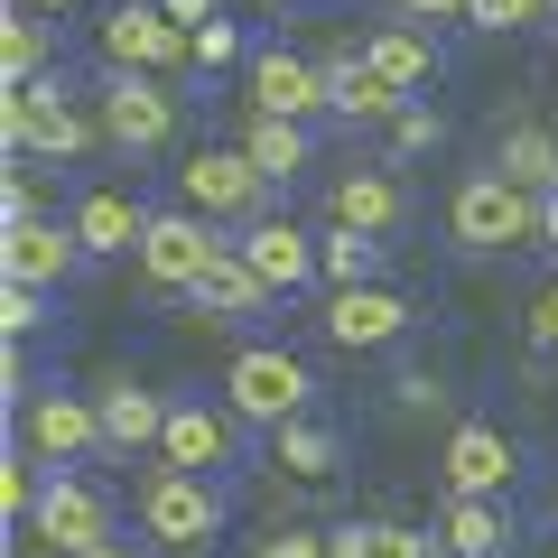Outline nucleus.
Wrapping results in <instances>:
<instances>
[{
  "label": "nucleus",
  "instance_id": "f03ea898",
  "mask_svg": "<svg viewBox=\"0 0 558 558\" xmlns=\"http://www.w3.org/2000/svg\"><path fill=\"white\" fill-rule=\"evenodd\" d=\"M223 410L242 418V428H289V418H317V373H307V354H289V344H242L233 363H223Z\"/></svg>",
  "mask_w": 558,
  "mask_h": 558
},
{
  "label": "nucleus",
  "instance_id": "f8f14e48",
  "mask_svg": "<svg viewBox=\"0 0 558 558\" xmlns=\"http://www.w3.org/2000/svg\"><path fill=\"white\" fill-rule=\"evenodd\" d=\"M75 270H84V242H75V223H65V215L0 223V279H10V289H47V299H57Z\"/></svg>",
  "mask_w": 558,
  "mask_h": 558
},
{
  "label": "nucleus",
  "instance_id": "ddd939ff",
  "mask_svg": "<svg viewBox=\"0 0 558 558\" xmlns=\"http://www.w3.org/2000/svg\"><path fill=\"white\" fill-rule=\"evenodd\" d=\"M242 75H252V112L260 121H307V131H317V112H326V65L317 57H299V47H252Z\"/></svg>",
  "mask_w": 558,
  "mask_h": 558
},
{
  "label": "nucleus",
  "instance_id": "c85d7f7f",
  "mask_svg": "<svg viewBox=\"0 0 558 558\" xmlns=\"http://www.w3.org/2000/svg\"><path fill=\"white\" fill-rule=\"evenodd\" d=\"M539 20H549V0H465V28H484V38H521Z\"/></svg>",
  "mask_w": 558,
  "mask_h": 558
},
{
  "label": "nucleus",
  "instance_id": "4be33fe9",
  "mask_svg": "<svg viewBox=\"0 0 558 558\" xmlns=\"http://www.w3.org/2000/svg\"><path fill=\"white\" fill-rule=\"evenodd\" d=\"M186 307H196L205 336H223V326H242V317H270V279H260L242 252H223V260H215V279H205Z\"/></svg>",
  "mask_w": 558,
  "mask_h": 558
},
{
  "label": "nucleus",
  "instance_id": "4c0bfd02",
  "mask_svg": "<svg viewBox=\"0 0 558 558\" xmlns=\"http://www.w3.org/2000/svg\"><path fill=\"white\" fill-rule=\"evenodd\" d=\"M159 10H168V20H178V28H186V38H196V28H205V20H223V0H159Z\"/></svg>",
  "mask_w": 558,
  "mask_h": 558
},
{
  "label": "nucleus",
  "instance_id": "e433bc0d",
  "mask_svg": "<svg viewBox=\"0 0 558 558\" xmlns=\"http://www.w3.org/2000/svg\"><path fill=\"white\" fill-rule=\"evenodd\" d=\"M531 344H539V354H558V279L531 299Z\"/></svg>",
  "mask_w": 558,
  "mask_h": 558
},
{
  "label": "nucleus",
  "instance_id": "2f4dec72",
  "mask_svg": "<svg viewBox=\"0 0 558 558\" xmlns=\"http://www.w3.org/2000/svg\"><path fill=\"white\" fill-rule=\"evenodd\" d=\"M47 307H57L47 289H0V336H10V344H28V336L47 326Z\"/></svg>",
  "mask_w": 558,
  "mask_h": 558
},
{
  "label": "nucleus",
  "instance_id": "a211bd4d",
  "mask_svg": "<svg viewBox=\"0 0 558 558\" xmlns=\"http://www.w3.org/2000/svg\"><path fill=\"white\" fill-rule=\"evenodd\" d=\"M326 215H336L344 233H373V242H391L400 223H410V186H400V168H391V159H373V168H354V178H336Z\"/></svg>",
  "mask_w": 558,
  "mask_h": 558
},
{
  "label": "nucleus",
  "instance_id": "6ab92c4d",
  "mask_svg": "<svg viewBox=\"0 0 558 558\" xmlns=\"http://www.w3.org/2000/svg\"><path fill=\"white\" fill-rule=\"evenodd\" d=\"M233 252L270 279V299H299L307 279H317V233H307V223H289V215H260L252 233H233Z\"/></svg>",
  "mask_w": 558,
  "mask_h": 558
},
{
  "label": "nucleus",
  "instance_id": "423d86ee",
  "mask_svg": "<svg viewBox=\"0 0 558 558\" xmlns=\"http://www.w3.org/2000/svg\"><path fill=\"white\" fill-rule=\"evenodd\" d=\"M223 252H233V242H223V223L186 215V205H159L131 260H140V279H149V289H168V299H196L205 279H215Z\"/></svg>",
  "mask_w": 558,
  "mask_h": 558
},
{
  "label": "nucleus",
  "instance_id": "7ed1b4c3",
  "mask_svg": "<svg viewBox=\"0 0 558 558\" xmlns=\"http://www.w3.org/2000/svg\"><path fill=\"white\" fill-rule=\"evenodd\" d=\"M140 531H149V549H178V558H205L223 539V521H233V502H223V484L205 475H178V465H149L131 494Z\"/></svg>",
  "mask_w": 558,
  "mask_h": 558
},
{
  "label": "nucleus",
  "instance_id": "c9c22d12",
  "mask_svg": "<svg viewBox=\"0 0 558 558\" xmlns=\"http://www.w3.org/2000/svg\"><path fill=\"white\" fill-rule=\"evenodd\" d=\"M252 558H326V531H270L252 539Z\"/></svg>",
  "mask_w": 558,
  "mask_h": 558
},
{
  "label": "nucleus",
  "instance_id": "79ce46f5",
  "mask_svg": "<svg viewBox=\"0 0 558 558\" xmlns=\"http://www.w3.org/2000/svg\"><path fill=\"white\" fill-rule=\"evenodd\" d=\"M20 10H38V20H65V10H75V0H20Z\"/></svg>",
  "mask_w": 558,
  "mask_h": 558
},
{
  "label": "nucleus",
  "instance_id": "473e14b6",
  "mask_svg": "<svg viewBox=\"0 0 558 558\" xmlns=\"http://www.w3.org/2000/svg\"><path fill=\"white\" fill-rule=\"evenodd\" d=\"M391 410H400V418H438V410H447V381H438V373H400V381H391Z\"/></svg>",
  "mask_w": 558,
  "mask_h": 558
},
{
  "label": "nucleus",
  "instance_id": "20e7f679",
  "mask_svg": "<svg viewBox=\"0 0 558 558\" xmlns=\"http://www.w3.org/2000/svg\"><path fill=\"white\" fill-rule=\"evenodd\" d=\"M447 233H457V252H475V260L531 252L539 242V196H521L512 178L475 168V178H457V196H447Z\"/></svg>",
  "mask_w": 558,
  "mask_h": 558
},
{
  "label": "nucleus",
  "instance_id": "7c9ffc66",
  "mask_svg": "<svg viewBox=\"0 0 558 558\" xmlns=\"http://www.w3.org/2000/svg\"><path fill=\"white\" fill-rule=\"evenodd\" d=\"M428 149H447V121L428 112V102H410V112L391 121V168L400 159H428Z\"/></svg>",
  "mask_w": 558,
  "mask_h": 558
},
{
  "label": "nucleus",
  "instance_id": "9d476101",
  "mask_svg": "<svg viewBox=\"0 0 558 558\" xmlns=\"http://www.w3.org/2000/svg\"><path fill=\"white\" fill-rule=\"evenodd\" d=\"M20 447L57 475V465H84V457H112L102 447V410H94V391H75V381H57L47 373V391L20 410Z\"/></svg>",
  "mask_w": 558,
  "mask_h": 558
},
{
  "label": "nucleus",
  "instance_id": "2eb2a0df",
  "mask_svg": "<svg viewBox=\"0 0 558 558\" xmlns=\"http://www.w3.org/2000/svg\"><path fill=\"white\" fill-rule=\"evenodd\" d=\"M410 299H400L391 279H363V289H336V299H326V344H336V354H381V344H400L410 336Z\"/></svg>",
  "mask_w": 558,
  "mask_h": 558
},
{
  "label": "nucleus",
  "instance_id": "a19ab883",
  "mask_svg": "<svg viewBox=\"0 0 558 558\" xmlns=\"http://www.w3.org/2000/svg\"><path fill=\"white\" fill-rule=\"evenodd\" d=\"M84 558H149V539H102V549H84Z\"/></svg>",
  "mask_w": 558,
  "mask_h": 558
},
{
  "label": "nucleus",
  "instance_id": "5701e85b",
  "mask_svg": "<svg viewBox=\"0 0 558 558\" xmlns=\"http://www.w3.org/2000/svg\"><path fill=\"white\" fill-rule=\"evenodd\" d=\"M494 178H512L521 196H558V131L549 121H502L494 131Z\"/></svg>",
  "mask_w": 558,
  "mask_h": 558
},
{
  "label": "nucleus",
  "instance_id": "72a5a7b5",
  "mask_svg": "<svg viewBox=\"0 0 558 558\" xmlns=\"http://www.w3.org/2000/svg\"><path fill=\"white\" fill-rule=\"evenodd\" d=\"M186 47H196V75H215V65H233V57H242V28H233V20H205Z\"/></svg>",
  "mask_w": 558,
  "mask_h": 558
},
{
  "label": "nucleus",
  "instance_id": "1a4fd4ad",
  "mask_svg": "<svg viewBox=\"0 0 558 558\" xmlns=\"http://www.w3.org/2000/svg\"><path fill=\"white\" fill-rule=\"evenodd\" d=\"M28 539H38V549H57V558H84V549H102V539H121V502L102 494L94 475L57 465V475H47V494H38V512H28Z\"/></svg>",
  "mask_w": 558,
  "mask_h": 558
},
{
  "label": "nucleus",
  "instance_id": "a878e982",
  "mask_svg": "<svg viewBox=\"0 0 558 558\" xmlns=\"http://www.w3.org/2000/svg\"><path fill=\"white\" fill-rule=\"evenodd\" d=\"M57 75V20L10 0V28H0V84H47Z\"/></svg>",
  "mask_w": 558,
  "mask_h": 558
},
{
  "label": "nucleus",
  "instance_id": "c756f323",
  "mask_svg": "<svg viewBox=\"0 0 558 558\" xmlns=\"http://www.w3.org/2000/svg\"><path fill=\"white\" fill-rule=\"evenodd\" d=\"M363 558H447L438 531H410V521H363Z\"/></svg>",
  "mask_w": 558,
  "mask_h": 558
},
{
  "label": "nucleus",
  "instance_id": "9b49d317",
  "mask_svg": "<svg viewBox=\"0 0 558 558\" xmlns=\"http://www.w3.org/2000/svg\"><path fill=\"white\" fill-rule=\"evenodd\" d=\"M102 65L112 75H178V65H196V47H186V28L159 0H121L102 20Z\"/></svg>",
  "mask_w": 558,
  "mask_h": 558
},
{
  "label": "nucleus",
  "instance_id": "a18cd8bd",
  "mask_svg": "<svg viewBox=\"0 0 558 558\" xmlns=\"http://www.w3.org/2000/svg\"><path fill=\"white\" fill-rule=\"evenodd\" d=\"M549 558H558V539H549Z\"/></svg>",
  "mask_w": 558,
  "mask_h": 558
},
{
  "label": "nucleus",
  "instance_id": "4468645a",
  "mask_svg": "<svg viewBox=\"0 0 558 558\" xmlns=\"http://www.w3.org/2000/svg\"><path fill=\"white\" fill-rule=\"evenodd\" d=\"M438 475H447V494H484V502H502V494H512V475H521L512 428H494V418H457V428H447Z\"/></svg>",
  "mask_w": 558,
  "mask_h": 558
},
{
  "label": "nucleus",
  "instance_id": "412c9836",
  "mask_svg": "<svg viewBox=\"0 0 558 558\" xmlns=\"http://www.w3.org/2000/svg\"><path fill=\"white\" fill-rule=\"evenodd\" d=\"M512 539H521L512 502L447 494V512H438V549H447V558H512Z\"/></svg>",
  "mask_w": 558,
  "mask_h": 558
},
{
  "label": "nucleus",
  "instance_id": "f257e3e1",
  "mask_svg": "<svg viewBox=\"0 0 558 558\" xmlns=\"http://www.w3.org/2000/svg\"><path fill=\"white\" fill-rule=\"evenodd\" d=\"M0 140L10 159H94L102 149V121L75 102V84L47 75V84H0Z\"/></svg>",
  "mask_w": 558,
  "mask_h": 558
},
{
  "label": "nucleus",
  "instance_id": "cd10ccee",
  "mask_svg": "<svg viewBox=\"0 0 558 558\" xmlns=\"http://www.w3.org/2000/svg\"><path fill=\"white\" fill-rule=\"evenodd\" d=\"M317 279H336V289L381 279V242H373V233H344V223H336V233L317 242Z\"/></svg>",
  "mask_w": 558,
  "mask_h": 558
},
{
  "label": "nucleus",
  "instance_id": "6e6552de",
  "mask_svg": "<svg viewBox=\"0 0 558 558\" xmlns=\"http://www.w3.org/2000/svg\"><path fill=\"white\" fill-rule=\"evenodd\" d=\"M270 196H279V186L260 178L242 149H196V159L178 168V205L205 215V223H223V233H252V223L270 215Z\"/></svg>",
  "mask_w": 558,
  "mask_h": 558
},
{
  "label": "nucleus",
  "instance_id": "b1692460",
  "mask_svg": "<svg viewBox=\"0 0 558 558\" xmlns=\"http://www.w3.org/2000/svg\"><path fill=\"white\" fill-rule=\"evenodd\" d=\"M326 112L336 121H381V131H391V121L410 112V94H391V84L363 65V47H354V57H326Z\"/></svg>",
  "mask_w": 558,
  "mask_h": 558
},
{
  "label": "nucleus",
  "instance_id": "37998d69",
  "mask_svg": "<svg viewBox=\"0 0 558 558\" xmlns=\"http://www.w3.org/2000/svg\"><path fill=\"white\" fill-rule=\"evenodd\" d=\"M289 10H326V0H289Z\"/></svg>",
  "mask_w": 558,
  "mask_h": 558
},
{
  "label": "nucleus",
  "instance_id": "f704fd0d",
  "mask_svg": "<svg viewBox=\"0 0 558 558\" xmlns=\"http://www.w3.org/2000/svg\"><path fill=\"white\" fill-rule=\"evenodd\" d=\"M20 215H47L38 178H28V159H10V186H0V223H20Z\"/></svg>",
  "mask_w": 558,
  "mask_h": 558
},
{
  "label": "nucleus",
  "instance_id": "39448f33",
  "mask_svg": "<svg viewBox=\"0 0 558 558\" xmlns=\"http://www.w3.org/2000/svg\"><path fill=\"white\" fill-rule=\"evenodd\" d=\"M94 121H102V149H121V159H159L168 140H178L186 102H178V84H168V75H112V65H102Z\"/></svg>",
  "mask_w": 558,
  "mask_h": 558
},
{
  "label": "nucleus",
  "instance_id": "58836bf2",
  "mask_svg": "<svg viewBox=\"0 0 558 558\" xmlns=\"http://www.w3.org/2000/svg\"><path fill=\"white\" fill-rule=\"evenodd\" d=\"M391 10H400V20H428V28H438V20H465V0H391Z\"/></svg>",
  "mask_w": 558,
  "mask_h": 558
},
{
  "label": "nucleus",
  "instance_id": "c03bdc74",
  "mask_svg": "<svg viewBox=\"0 0 558 558\" xmlns=\"http://www.w3.org/2000/svg\"><path fill=\"white\" fill-rule=\"evenodd\" d=\"M549 20H558V0H549Z\"/></svg>",
  "mask_w": 558,
  "mask_h": 558
},
{
  "label": "nucleus",
  "instance_id": "aec40b11",
  "mask_svg": "<svg viewBox=\"0 0 558 558\" xmlns=\"http://www.w3.org/2000/svg\"><path fill=\"white\" fill-rule=\"evenodd\" d=\"M363 65H373V75L391 84V94H410V102H418V94H428V84L447 75L438 38H428V28H418V20H381L373 38H363Z\"/></svg>",
  "mask_w": 558,
  "mask_h": 558
},
{
  "label": "nucleus",
  "instance_id": "393cba45",
  "mask_svg": "<svg viewBox=\"0 0 558 558\" xmlns=\"http://www.w3.org/2000/svg\"><path fill=\"white\" fill-rule=\"evenodd\" d=\"M242 159H252L270 186H289L299 168H317V131H307V121H260V112H252V131H242Z\"/></svg>",
  "mask_w": 558,
  "mask_h": 558
},
{
  "label": "nucleus",
  "instance_id": "ea45409f",
  "mask_svg": "<svg viewBox=\"0 0 558 558\" xmlns=\"http://www.w3.org/2000/svg\"><path fill=\"white\" fill-rule=\"evenodd\" d=\"M539 252H558V196H539Z\"/></svg>",
  "mask_w": 558,
  "mask_h": 558
},
{
  "label": "nucleus",
  "instance_id": "f3484780",
  "mask_svg": "<svg viewBox=\"0 0 558 558\" xmlns=\"http://www.w3.org/2000/svg\"><path fill=\"white\" fill-rule=\"evenodd\" d=\"M149 215H159V205H140L131 186H84V196L65 205V223H75L84 260H121V252H140V233H149Z\"/></svg>",
  "mask_w": 558,
  "mask_h": 558
},
{
  "label": "nucleus",
  "instance_id": "dca6fc26",
  "mask_svg": "<svg viewBox=\"0 0 558 558\" xmlns=\"http://www.w3.org/2000/svg\"><path fill=\"white\" fill-rule=\"evenodd\" d=\"M94 410H102V447L112 457H159V438H168V391H149L140 373H102L94 381Z\"/></svg>",
  "mask_w": 558,
  "mask_h": 558
},
{
  "label": "nucleus",
  "instance_id": "bb28decb",
  "mask_svg": "<svg viewBox=\"0 0 558 558\" xmlns=\"http://www.w3.org/2000/svg\"><path fill=\"white\" fill-rule=\"evenodd\" d=\"M270 465H279V475H299V484H326L344 465V438L326 428V418H289V428L270 438Z\"/></svg>",
  "mask_w": 558,
  "mask_h": 558
},
{
  "label": "nucleus",
  "instance_id": "0eeeda50",
  "mask_svg": "<svg viewBox=\"0 0 558 558\" xmlns=\"http://www.w3.org/2000/svg\"><path fill=\"white\" fill-rule=\"evenodd\" d=\"M252 428H242L223 400H205V391H178L168 400V438H159V465H178V475H205V484H223V475H242L252 465Z\"/></svg>",
  "mask_w": 558,
  "mask_h": 558
}]
</instances>
